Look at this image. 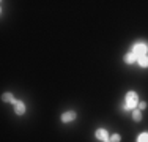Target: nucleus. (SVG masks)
Returning <instances> with one entry per match:
<instances>
[{
	"label": "nucleus",
	"mask_w": 148,
	"mask_h": 142,
	"mask_svg": "<svg viewBox=\"0 0 148 142\" xmlns=\"http://www.w3.org/2000/svg\"><path fill=\"white\" fill-rule=\"evenodd\" d=\"M137 104H139V97H137L136 92H128L125 97V104H123V109L125 111H134V109L137 108Z\"/></svg>",
	"instance_id": "1"
},
{
	"label": "nucleus",
	"mask_w": 148,
	"mask_h": 142,
	"mask_svg": "<svg viewBox=\"0 0 148 142\" xmlns=\"http://www.w3.org/2000/svg\"><path fill=\"white\" fill-rule=\"evenodd\" d=\"M132 54L137 57V59H140V57H145L148 54V46L143 44V43H137V44L132 46Z\"/></svg>",
	"instance_id": "2"
},
{
	"label": "nucleus",
	"mask_w": 148,
	"mask_h": 142,
	"mask_svg": "<svg viewBox=\"0 0 148 142\" xmlns=\"http://www.w3.org/2000/svg\"><path fill=\"white\" fill-rule=\"evenodd\" d=\"M95 136H96V139L101 141V142H110V136H109V133L104 130V128H99V130H96Z\"/></svg>",
	"instance_id": "3"
},
{
	"label": "nucleus",
	"mask_w": 148,
	"mask_h": 142,
	"mask_svg": "<svg viewBox=\"0 0 148 142\" xmlns=\"http://www.w3.org/2000/svg\"><path fill=\"white\" fill-rule=\"evenodd\" d=\"M13 106H14V112L17 114V115H24L25 114V104H24L22 101H16L13 103Z\"/></svg>",
	"instance_id": "4"
},
{
	"label": "nucleus",
	"mask_w": 148,
	"mask_h": 142,
	"mask_svg": "<svg viewBox=\"0 0 148 142\" xmlns=\"http://www.w3.org/2000/svg\"><path fill=\"white\" fill-rule=\"evenodd\" d=\"M74 119H76V112L74 111H68V112H65L62 115V122L63 123H69V122H73Z\"/></svg>",
	"instance_id": "5"
},
{
	"label": "nucleus",
	"mask_w": 148,
	"mask_h": 142,
	"mask_svg": "<svg viewBox=\"0 0 148 142\" xmlns=\"http://www.w3.org/2000/svg\"><path fill=\"white\" fill-rule=\"evenodd\" d=\"M137 63H139V66H142V68H148V55L137 59Z\"/></svg>",
	"instance_id": "6"
},
{
	"label": "nucleus",
	"mask_w": 148,
	"mask_h": 142,
	"mask_svg": "<svg viewBox=\"0 0 148 142\" xmlns=\"http://www.w3.org/2000/svg\"><path fill=\"white\" fill-rule=\"evenodd\" d=\"M2 99H3L5 103H11V104L16 101V99H14V97H13L11 93H3V95H2Z\"/></svg>",
	"instance_id": "7"
},
{
	"label": "nucleus",
	"mask_w": 148,
	"mask_h": 142,
	"mask_svg": "<svg viewBox=\"0 0 148 142\" xmlns=\"http://www.w3.org/2000/svg\"><path fill=\"white\" fill-rule=\"evenodd\" d=\"M132 119H134V122H140V120H142V112H140V109H134L132 111Z\"/></svg>",
	"instance_id": "8"
},
{
	"label": "nucleus",
	"mask_w": 148,
	"mask_h": 142,
	"mask_svg": "<svg viewBox=\"0 0 148 142\" xmlns=\"http://www.w3.org/2000/svg\"><path fill=\"white\" fill-rule=\"evenodd\" d=\"M136 60H137V57L134 55L132 52H129V54H126V55H125V62H126V63H129V65H131V63H134Z\"/></svg>",
	"instance_id": "9"
},
{
	"label": "nucleus",
	"mask_w": 148,
	"mask_h": 142,
	"mask_svg": "<svg viewBox=\"0 0 148 142\" xmlns=\"http://www.w3.org/2000/svg\"><path fill=\"white\" fill-rule=\"evenodd\" d=\"M137 142H148V133H142L137 137Z\"/></svg>",
	"instance_id": "10"
},
{
	"label": "nucleus",
	"mask_w": 148,
	"mask_h": 142,
	"mask_svg": "<svg viewBox=\"0 0 148 142\" xmlns=\"http://www.w3.org/2000/svg\"><path fill=\"white\" fill-rule=\"evenodd\" d=\"M120 134H114V136H110V142H120Z\"/></svg>",
	"instance_id": "11"
},
{
	"label": "nucleus",
	"mask_w": 148,
	"mask_h": 142,
	"mask_svg": "<svg viewBox=\"0 0 148 142\" xmlns=\"http://www.w3.org/2000/svg\"><path fill=\"white\" fill-rule=\"evenodd\" d=\"M145 108H147V103H145V101H140V103H139V109L142 111V109H145Z\"/></svg>",
	"instance_id": "12"
}]
</instances>
